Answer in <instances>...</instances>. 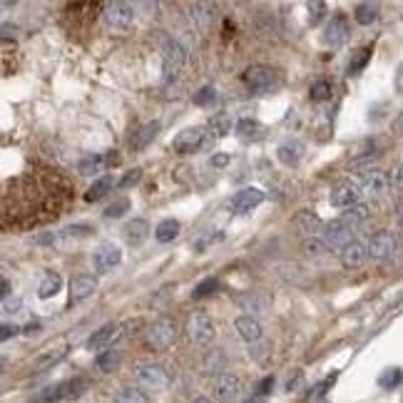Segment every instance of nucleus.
I'll return each mask as SVG.
<instances>
[{
  "instance_id": "35",
  "label": "nucleus",
  "mask_w": 403,
  "mask_h": 403,
  "mask_svg": "<svg viewBox=\"0 0 403 403\" xmlns=\"http://www.w3.org/2000/svg\"><path fill=\"white\" fill-rule=\"evenodd\" d=\"M87 379H82V376H75V379H70V381H65L63 383V393H65V398H80L82 393L87 391Z\"/></svg>"
},
{
  "instance_id": "51",
  "label": "nucleus",
  "mask_w": 403,
  "mask_h": 403,
  "mask_svg": "<svg viewBox=\"0 0 403 403\" xmlns=\"http://www.w3.org/2000/svg\"><path fill=\"white\" fill-rule=\"evenodd\" d=\"M90 234V229L87 227H70L65 229V237H87Z\"/></svg>"
},
{
  "instance_id": "24",
  "label": "nucleus",
  "mask_w": 403,
  "mask_h": 403,
  "mask_svg": "<svg viewBox=\"0 0 403 403\" xmlns=\"http://www.w3.org/2000/svg\"><path fill=\"white\" fill-rule=\"evenodd\" d=\"M386 187H388V179L383 172H379V170L366 172V177H364V192L366 194H371V197H381V194L386 192Z\"/></svg>"
},
{
  "instance_id": "49",
  "label": "nucleus",
  "mask_w": 403,
  "mask_h": 403,
  "mask_svg": "<svg viewBox=\"0 0 403 403\" xmlns=\"http://www.w3.org/2000/svg\"><path fill=\"white\" fill-rule=\"evenodd\" d=\"M272 388H274V376H267V379H261L256 383V396H267Z\"/></svg>"
},
{
  "instance_id": "17",
  "label": "nucleus",
  "mask_w": 403,
  "mask_h": 403,
  "mask_svg": "<svg viewBox=\"0 0 403 403\" xmlns=\"http://www.w3.org/2000/svg\"><path fill=\"white\" fill-rule=\"evenodd\" d=\"M157 132H159V122H147V125H142L137 132H132L130 149H132V152H142V149L152 142L154 137H157Z\"/></svg>"
},
{
  "instance_id": "29",
  "label": "nucleus",
  "mask_w": 403,
  "mask_h": 403,
  "mask_svg": "<svg viewBox=\"0 0 403 403\" xmlns=\"http://www.w3.org/2000/svg\"><path fill=\"white\" fill-rule=\"evenodd\" d=\"M294 227L299 229L301 234H316L318 229H321V219H318L316 214H312V212L304 210L294 217Z\"/></svg>"
},
{
  "instance_id": "39",
  "label": "nucleus",
  "mask_w": 403,
  "mask_h": 403,
  "mask_svg": "<svg viewBox=\"0 0 403 403\" xmlns=\"http://www.w3.org/2000/svg\"><path fill=\"white\" fill-rule=\"evenodd\" d=\"M401 381H403V371L401 369H386L383 374L379 376V386L386 388V391H391V388H396Z\"/></svg>"
},
{
  "instance_id": "8",
  "label": "nucleus",
  "mask_w": 403,
  "mask_h": 403,
  "mask_svg": "<svg viewBox=\"0 0 403 403\" xmlns=\"http://www.w3.org/2000/svg\"><path fill=\"white\" fill-rule=\"evenodd\" d=\"M119 261H122V251H119V247L112 244V242H103V244L92 251V264H95V269L100 274L117 267Z\"/></svg>"
},
{
  "instance_id": "38",
  "label": "nucleus",
  "mask_w": 403,
  "mask_h": 403,
  "mask_svg": "<svg viewBox=\"0 0 403 403\" xmlns=\"http://www.w3.org/2000/svg\"><path fill=\"white\" fill-rule=\"evenodd\" d=\"M97 369L103 371V374H110V371H115L119 366V351H105L97 356Z\"/></svg>"
},
{
  "instance_id": "53",
  "label": "nucleus",
  "mask_w": 403,
  "mask_h": 403,
  "mask_svg": "<svg viewBox=\"0 0 403 403\" xmlns=\"http://www.w3.org/2000/svg\"><path fill=\"white\" fill-rule=\"evenodd\" d=\"M3 309H6V312H17V309H20V301L17 299H3Z\"/></svg>"
},
{
  "instance_id": "3",
  "label": "nucleus",
  "mask_w": 403,
  "mask_h": 403,
  "mask_svg": "<svg viewBox=\"0 0 403 403\" xmlns=\"http://www.w3.org/2000/svg\"><path fill=\"white\" fill-rule=\"evenodd\" d=\"M159 47H162V60H165V78L170 80L177 75V70L187 63V50L175 38H162Z\"/></svg>"
},
{
  "instance_id": "13",
  "label": "nucleus",
  "mask_w": 403,
  "mask_h": 403,
  "mask_svg": "<svg viewBox=\"0 0 403 403\" xmlns=\"http://www.w3.org/2000/svg\"><path fill=\"white\" fill-rule=\"evenodd\" d=\"M358 187L353 182H339L331 189V205L334 207H353L358 205Z\"/></svg>"
},
{
  "instance_id": "34",
  "label": "nucleus",
  "mask_w": 403,
  "mask_h": 403,
  "mask_svg": "<svg viewBox=\"0 0 403 403\" xmlns=\"http://www.w3.org/2000/svg\"><path fill=\"white\" fill-rule=\"evenodd\" d=\"M110 189H112V179H110V177H100V179L85 192V202H97V199H103Z\"/></svg>"
},
{
  "instance_id": "5",
  "label": "nucleus",
  "mask_w": 403,
  "mask_h": 403,
  "mask_svg": "<svg viewBox=\"0 0 403 403\" xmlns=\"http://www.w3.org/2000/svg\"><path fill=\"white\" fill-rule=\"evenodd\" d=\"M207 145H210V140H207L205 127H187V130H182L175 137L172 149H175L177 154H189V152H197V149L207 147Z\"/></svg>"
},
{
  "instance_id": "31",
  "label": "nucleus",
  "mask_w": 403,
  "mask_h": 403,
  "mask_svg": "<svg viewBox=\"0 0 403 403\" xmlns=\"http://www.w3.org/2000/svg\"><path fill=\"white\" fill-rule=\"evenodd\" d=\"M60 286H63L60 274L50 272L45 279H43V284H40V289H38V296H40V299H50V296H55L57 291H60Z\"/></svg>"
},
{
  "instance_id": "58",
  "label": "nucleus",
  "mask_w": 403,
  "mask_h": 403,
  "mask_svg": "<svg viewBox=\"0 0 403 403\" xmlns=\"http://www.w3.org/2000/svg\"><path fill=\"white\" fill-rule=\"evenodd\" d=\"M244 403H264V396H256V393H254V396H249Z\"/></svg>"
},
{
  "instance_id": "57",
  "label": "nucleus",
  "mask_w": 403,
  "mask_h": 403,
  "mask_svg": "<svg viewBox=\"0 0 403 403\" xmlns=\"http://www.w3.org/2000/svg\"><path fill=\"white\" fill-rule=\"evenodd\" d=\"M396 184L398 187H403V165L398 167V172H396Z\"/></svg>"
},
{
  "instance_id": "20",
  "label": "nucleus",
  "mask_w": 403,
  "mask_h": 403,
  "mask_svg": "<svg viewBox=\"0 0 403 403\" xmlns=\"http://www.w3.org/2000/svg\"><path fill=\"white\" fill-rule=\"evenodd\" d=\"M214 391L219 401H232L239 393V379L234 374H219L214 381Z\"/></svg>"
},
{
  "instance_id": "4",
  "label": "nucleus",
  "mask_w": 403,
  "mask_h": 403,
  "mask_svg": "<svg viewBox=\"0 0 403 403\" xmlns=\"http://www.w3.org/2000/svg\"><path fill=\"white\" fill-rule=\"evenodd\" d=\"M135 379L145 391H165V388L170 386V376H167V371L162 369V366H154V364L137 366Z\"/></svg>"
},
{
  "instance_id": "46",
  "label": "nucleus",
  "mask_w": 403,
  "mask_h": 403,
  "mask_svg": "<svg viewBox=\"0 0 403 403\" xmlns=\"http://www.w3.org/2000/svg\"><path fill=\"white\" fill-rule=\"evenodd\" d=\"M221 366H224V356H221L219 351H214V353H210V356H207V361H205V371H207V374H219Z\"/></svg>"
},
{
  "instance_id": "12",
  "label": "nucleus",
  "mask_w": 403,
  "mask_h": 403,
  "mask_svg": "<svg viewBox=\"0 0 403 403\" xmlns=\"http://www.w3.org/2000/svg\"><path fill=\"white\" fill-rule=\"evenodd\" d=\"M110 165H117V154L115 152H105V154H92V157L82 159L78 165L80 175L85 177H92V175H100V172H105Z\"/></svg>"
},
{
  "instance_id": "16",
  "label": "nucleus",
  "mask_w": 403,
  "mask_h": 403,
  "mask_svg": "<svg viewBox=\"0 0 403 403\" xmlns=\"http://www.w3.org/2000/svg\"><path fill=\"white\" fill-rule=\"evenodd\" d=\"M97 289V281L95 277H87V274H82V277H75L73 281H70V304H75V301H82L87 299V296H92Z\"/></svg>"
},
{
  "instance_id": "52",
  "label": "nucleus",
  "mask_w": 403,
  "mask_h": 403,
  "mask_svg": "<svg viewBox=\"0 0 403 403\" xmlns=\"http://www.w3.org/2000/svg\"><path fill=\"white\" fill-rule=\"evenodd\" d=\"M227 162H229V154H224V152H219L212 157V167H224Z\"/></svg>"
},
{
  "instance_id": "37",
  "label": "nucleus",
  "mask_w": 403,
  "mask_h": 403,
  "mask_svg": "<svg viewBox=\"0 0 403 403\" xmlns=\"http://www.w3.org/2000/svg\"><path fill=\"white\" fill-rule=\"evenodd\" d=\"M331 92H334V87H331L329 80H314V85H312V100H314V103L331 100Z\"/></svg>"
},
{
  "instance_id": "1",
  "label": "nucleus",
  "mask_w": 403,
  "mask_h": 403,
  "mask_svg": "<svg viewBox=\"0 0 403 403\" xmlns=\"http://www.w3.org/2000/svg\"><path fill=\"white\" fill-rule=\"evenodd\" d=\"M75 199V184L52 170H28L3 189V229L30 232L60 219Z\"/></svg>"
},
{
  "instance_id": "14",
  "label": "nucleus",
  "mask_w": 403,
  "mask_h": 403,
  "mask_svg": "<svg viewBox=\"0 0 403 403\" xmlns=\"http://www.w3.org/2000/svg\"><path fill=\"white\" fill-rule=\"evenodd\" d=\"M324 242H326V247H331V249L344 251L353 242V239H351V229H349L344 221H334V224L329 227V232H326Z\"/></svg>"
},
{
  "instance_id": "56",
  "label": "nucleus",
  "mask_w": 403,
  "mask_h": 403,
  "mask_svg": "<svg viewBox=\"0 0 403 403\" xmlns=\"http://www.w3.org/2000/svg\"><path fill=\"white\" fill-rule=\"evenodd\" d=\"M8 294H10V281L3 279V299H8Z\"/></svg>"
},
{
  "instance_id": "59",
  "label": "nucleus",
  "mask_w": 403,
  "mask_h": 403,
  "mask_svg": "<svg viewBox=\"0 0 403 403\" xmlns=\"http://www.w3.org/2000/svg\"><path fill=\"white\" fill-rule=\"evenodd\" d=\"M396 217H398V221H401V224H403V205H401V207H398V212H396Z\"/></svg>"
},
{
  "instance_id": "11",
  "label": "nucleus",
  "mask_w": 403,
  "mask_h": 403,
  "mask_svg": "<svg viewBox=\"0 0 403 403\" xmlns=\"http://www.w3.org/2000/svg\"><path fill=\"white\" fill-rule=\"evenodd\" d=\"M351 38V28H349V20L344 15H334L331 23L326 25V33H324V43L331 47H341L346 40Z\"/></svg>"
},
{
  "instance_id": "36",
  "label": "nucleus",
  "mask_w": 403,
  "mask_h": 403,
  "mask_svg": "<svg viewBox=\"0 0 403 403\" xmlns=\"http://www.w3.org/2000/svg\"><path fill=\"white\" fill-rule=\"evenodd\" d=\"M369 60H371V47H361V50H356L351 55V60H349V75H358L366 65H369Z\"/></svg>"
},
{
  "instance_id": "15",
  "label": "nucleus",
  "mask_w": 403,
  "mask_h": 403,
  "mask_svg": "<svg viewBox=\"0 0 403 403\" xmlns=\"http://www.w3.org/2000/svg\"><path fill=\"white\" fill-rule=\"evenodd\" d=\"M393 251H396V239H393L388 232H379L371 237L369 254L374 256V259H388Z\"/></svg>"
},
{
  "instance_id": "7",
  "label": "nucleus",
  "mask_w": 403,
  "mask_h": 403,
  "mask_svg": "<svg viewBox=\"0 0 403 403\" xmlns=\"http://www.w3.org/2000/svg\"><path fill=\"white\" fill-rule=\"evenodd\" d=\"M187 336L194 344H210L214 339V321L207 314H192L187 318Z\"/></svg>"
},
{
  "instance_id": "33",
  "label": "nucleus",
  "mask_w": 403,
  "mask_h": 403,
  "mask_svg": "<svg viewBox=\"0 0 403 403\" xmlns=\"http://www.w3.org/2000/svg\"><path fill=\"white\" fill-rule=\"evenodd\" d=\"M379 17V6L376 3H358L356 6V23L371 25Z\"/></svg>"
},
{
  "instance_id": "27",
  "label": "nucleus",
  "mask_w": 403,
  "mask_h": 403,
  "mask_svg": "<svg viewBox=\"0 0 403 403\" xmlns=\"http://www.w3.org/2000/svg\"><path fill=\"white\" fill-rule=\"evenodd\" d=\"M187 10H189V20L197 25V30L205 33V30L210 28L212 13H207V10H212V6H207V3H192V6H187Z\"/></svg>"
},
{
  "instance_id": "10",
  "label": "nucleus",
  "mask_w": 403,
  "mask_h": 403,
  "mask_svg": "<svg viewBox=\"0 0 403 403\" xmlns=\"http://www.w3.org/2000/svg\"><path fill=\"white\" fill-rule=\"evenodd\" d=\"M105 17H108V23L112 28H119V30H127L135 20V8L130 3H108L105 6Z\"/></svg>"
},
{
  "instance_id": "44",
  "label": "nucleus",
  "mask_w": 403,
  "mask_h": 403,
  "mask_svg": "<svg viewBox=\"0 0 403 403\" xmlns=\"http://www.w3.org/2000/svg\"><path fill=\"white\" fill-rule=\"evenodd\" d=\"M127 210H130V199H117V202H112V205L105 210V217H110V219H119Z\"/></svg>"
},
{
  "instance_id": "48",
  "label": "nucleus",
  "mask_w": 403,
  "mask_h": 403,
  "mask_svg": "<svg viewBox=\"0 0 403 403\" xmlns=\"http://www.w3.org/2000/svg\"><path fill=\"white\" fill-rule=\"evenodd\" d=\"M324 10H326L324 3H312V6H309V23H312V25L321 23V17H324Z\"/></svg>"
},
{
  "instance_id": "41",
  "label": "nucleus",
  "mask_w": 403,
  "mask_h": 403,
  "mask_svg": "<svg viewBox=\"0 0 403 403\" xmlns=\"http://www.w3.org/2000/svg\"><path fill=\"white\" fill-rule=\"evenodd\" d=\"M117 403H147V396L137 388H122L117 393Z\"/></svg>"
},
{
  "instance_id": "55",
  "label": "nucleus",
  "mask_w": 403,
  "mask_h": 403,
  "mask_svg": "<svg viewBox=\"0 0 403 403\" xmlns=\"http://www.w3.org/2000/svg\"><path fill=\"white\" fill-rule=\"evenodd\" d=\"M299 383H301V376H296L294 381H289V383H286V391H296V388H299Z\"/></svg>"
},
{
  "instance_id": "47",
  "label": "nucleus",
  "mask_w": 403,
  "mask_h": 403,
  "mask_svg": "<svg viewBox=\"0 0 403 403\" xmlns=\"http://www.w3.org/2000/svg\"><path fill=\"white\" fill-rule=\"evenodd\" d=\"M140 179H142V170H140V167H135V170H130L125 177H122V179H119V189L135 187V184L140 182Z\"/></svg>"
},
{
  "instance_id": "9",
  "label": "nucleus",
  "mask_w": 403,
  "mask_h": 403,
  "mask_svg": "<svg viewBox=\"0 0 403 403\" xmlns=\"http://www.w3.org/2000/svg\"><path fill=\"white\" fill-rule=\"evenodd\" d=\"M261 202H264V192L256 187H247L234 194L232 202H229V210H232V214H247V212H251L254 207H259Z\"/></svg>"
},
{
  "instance_id": "30",
  "label": "nucleus",
  "mask_w": 403,
  "mask_h": 403,
  "mask_svg": "<svg viewBox=\"0 0 403 403\" xmlns=\"http://www.w3.org/2000/svg\"><path fill=\"white\" fill-rule=\"evenodd\" d=\"M179 234V221L177 219H165L159 221L157 229H154V237H157V242H162V244H167V242H172V239Z\"/></svg>"
},
{
  "instance_id": "18",
  "label": "nucleus",
  "mask_w": 403,
  "mask_h": 403,
  "mask_svg": "<svg viewBox=\"0 0 403 403\" xmlns=\"http://www.w3.org/2000/svg\"><path fill=\"white\" fill-rule=\"evenodd\" d=\"M277 157H279V162H281V165L296 167L301 162V157H304V145H301L299 140H289V142L279 145Z\"/></svg>"
},
{
  "instance_id": "32",
  "label": "nucleus",
  "mask_w": 403,
  "mask_h": 403,
  "mask_svg": "<svg viewBox=\"0 0 403 403\" xmlns=\"http://www.w3.org/2000/svg\"><path fill=\"white\" fill-rule=\"evenodd\" d=\"M369 214H371V212H369V207H366V205H353V207H349V210L344 212L341 221H344L346 227H349V224L353 227V224H361V221L369 219Z\"/></svg>"
},
{
  "instance_id": "54",
  "label": "nucleus",
  "mask_w": 403,
  "mask_h": 403,
  "mask_svg": "<svg viewBox=\"0 0 403 403\" xmlns=\"http://www.w3.org/2000/svg\"><path fill=\"white\" fill-rule=\"evenodd\" d=\"M38 331H40V324H28V326H25V329H23V334L33 336V334H38Z\"/></svg>"
},
{
  "instance_id": "60",
  "label": "nucleus",
  "mask_w": 403,
  "mask_h": 403,
  "mask_svg": "<svg viewBox=\"0 0 403 403\" xmlns=\"http://www.w3.org/2000/svg\"><path fill=\"white\" fill-rule=\"evenodd\" d=\"M194 403H212V401H210V398H197Z\"/></svg>"
},
{
  "instance_id": "21",
  "label": "nucleus",
  "mask_w": 403,
  "mask_h": 403,
  "mask_svg": "<svg viewBox=\"0 0 403 403\" xmlns=\"http://www.w3.org/2000/svg\"><path fill=\"white\" fill-rule=\"evenodd\" d=\"M237 307L242 309V312H251V314H264L269 307V299L261 294H254V291H247V294H239L237 299Z\"/></svg>"
},
{
  "instance_id": "26",
  "label": "nucleus",
  "mask_w": 403,
  "mask_h": 403,
  "mask_svg": "<svg viewBox=\"0 0 403 403\" xmlns=\"http://www.w3.org/2000/svg\"><path fill=\"white\" fill-rule=\"evenodd\" d=\"M234 326H237L239 336H242L244 341H249V344H254V341L261 339V326L254 316H239Z\"/></svg>"
},
{
  "instance_id": "2",
  "label": "nucleus",
  "mask_w": 403,
  "mask_h": 403,
  "mask_svg": "<svg viewBox=\"0 0 403 403\" xmlns=\"http://www.w3.org/2000/svg\"><path fill=\"white\" fill-rule=\"evenodd\" d=\"M242 82H244L251 95H272V92L281 90L284 78L272 65H251L242 75Z\"/></svg>"
},
{
  "instance_id": "45",
  "label": "nucleus",
  "mask_w": 403,
  "mask_h": 403,
  "mask_svg": "<svg viewBox=\"0 0 403 403\" xmlns=\"http://www.w3.org/2000/svg\"><path fill=\"white\" fill-rule=\"evenodd\" d=\"M301 249H304L307 256H321L326 251V242H321V239H307Z\"/></svg>"
},
{
  "instance_id": "40",
  "label": "nucleus",
  "mask_w": 403,
  "mask_h": 403,
  "mask_svg": "<svg viewBox=\"0 0 403 403\" xmlns=\"http://www.w3.org/2000/svg\"><path fill=\"white\" fill-rule=\"evenodd\" d=\"M217 286H219V281H217V279H205V281H199V284L194 286V291H192V299H194V301L207 299V296L214 294Z\"/></svg>"
},
{
  "instance_id": "6",
  "label": "nucleus",
  "mask_w": 403,
  "mask_h": 403,
  "mask_svg": "<svg viewBox=\"0 0 403 403\" xmlns=\"http://www.w3.org/2000/svg\"><path fill=\"white\" fill-rule=\"evenodd\" d=\"M175 334H177L175 324H172L170 318H157V321H152L147 326V344L154 351H165V349L172 346Z\"/></svg>"
},
{
  "instance_id": "28",
  "label": "nucleus",
  "mask_w": 403,
  "mask_h": 403,
  "mask_svg": "<svg viewBox=\"0 0 403 403\" xmlns=\"http://www.w3.org/2000/svg\"><path fill=\"white\" fill-rule=\"evenodd\" d=\"M147 234H149V224L145 219H132L125 227V237L132 247L142 244L145 239H147Z\"/></svg>"
},
{
  "instance_id": "25",
  "label": "nucleus",
  "mask_w": 403,
  "mask_h": 403,
  "mask_svg": "<svg viewBox=\"0 0 403 403\" xmlns=\"http://www.w3.org/2000/svg\"><path fill=\"white\" fill-rule=\"evenodd\" d=\"M207 130H210L212 137H227L232 130H237V125H234V117L229 112H219L210 119Z\"/></svg>"
},
{
  "instance_id": "19",
  "label": "nucleus",
  "mask_w": 403,
  "mask_h": 403,
  "mask_svg": "<svg viewBox=\"0 0 403 403\" xmlns=\"http://www.w3.org/2000/svg\"><path fill=\"white\" fill-rule=\"evenodd\" d=\"M119 336V326L117 324H105L103 329H97L95 334L90 336V341H87V349L90 351H100V349L110 346L115 339Z\"/></svg>"
},
{
  "instance_id": "22",
  "label": "nucleus",
  "mask_w": 403,
  "mask_h": 403,
  "mask_svg": "<svg viewBox=\"0 0 403 403\" xmlns=\"http://www.w3.org/2000/svg\"><path fill=\"white\" fill-rule=\"evenodd\" d=\"M237 132L239 137H242V140H244V142H256V140H261V137H264V132H267V127L261 125V122H256V119H239L237 122Z\"/></svg>"
},
{
  "instance_id": "43",
  "label": "nucleus",
  "mask_w": 403,
  "mask_h": 403,
  "mask_svg": "<svg viewBox=\"0 0 403 403\" xmlns=\"http://www.w3.org/2000/svg\"><path fill=\"white\" fill-rule=\"evenodd\" d=\"M60 398H65V393H63V383H55V386L45 388V391L40 393L38 401H40V403H57V401H60Z\"/></svg>"
},
{
  "instance_id": "42",
  "label": "nucleus",
  "mask_w": 403,
  "mask_h": 403,
  "mask_svg": "<svg viewBox=\"0 0 403 403\" xmlns=\"http://www.w3.org/2000/svg\"><path fill=\"white\" fill-rule=\"evenodd\" d=\"M214 100H217V90L212 85H205L194 95V105H199V108H210Z\"/></svg>"
},
{
  "instance_id": "23",
  "label": "nucleus",
  "mask_w": 403,
  "mask_h": 403,
  "mask_svg": "<svg viewBox=\"0 0 403 403\" xmlns=\"http://www.w3.org/2000/svg\"><path fill=\"white\" fill-rule=\"evenodd\" d=\"M366 256H369V249H366L364 244H358V242H351L346 249L341 251V261H344V267L346 269L361 267V264L366 261Z\"/></svg>"
},
{
  "instance_id": "50",
  "label": "nucleus",
  "mask_w": 403,
  "mask_h": 403,
  "mask_svg": "<svg viewBox=\"0 0 403 403\" xmlns=\"http://www.w3.org/2000/svg\"><path fill=\"white\" fill-rule=\"evenodd\" d=\"M0 331H3V334H0V339H3V341H8V339H10V336H15L20 329H17L15 324H3V329H0Z\"/></svg>"
}]
</instances>
